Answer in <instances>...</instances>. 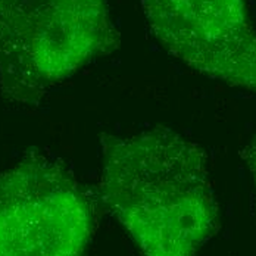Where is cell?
<instances>
[{
  "label": "cell",
  "instance_id": "cell-1",
  "mask_svg": "<svg viewBox=\"0 0 256 256\" xmlns=\"http://www.w3.org/2000/svg\"><path fill=\"white\" fill-rule=\"evenodd\" d=\"M100 143V196L143 255H198L220 226L205 150L165 127Z\"/></svg>",
  "mask_w": 256,
  "mask_h": 256
},
{
  "label": "cell",
  "instance_id": "cell-2",
  "mask_svg": "<svg viewBox=\"0 0 256 256\" xmlns=\"http://www.w3.org/2000/svg\"><path fill=\"white\" fill-rule=\"evenodd\" d=\"M121 48L106 0H0V92L34 106L96 58Z\"/></svg>",
  "mask_w": 256,
  "mask_h": 256
},
{
  "label": "cell",
  "instance_id": "cell-3",
  "mask_svg": "<svg viewBox=\"0 0 256 256\" xmlns=\"http://www.w3.org/2000/svg\"><path fill=\"white\" fill-rule=\"evenodd\" d=\"M96 226L93 196L60 159L31 150L0 174V256H84Z\"/></svg>",
  "mask_w": 256,
  "mask_h": 256
},
{
  "label": "cell",
  "instance_id": "cell-4",
  "mask_svg": "<svg viewBox=\"0 0 256 256\" xmlns=\"http://www.w3.org/2000/svg\"><path fill=\"white\" fill-rule=\"evenodd\" d=\"M158 42L208 78L256 93V31L244 0H142Z\"/></svg>",
  "mask_w": 256,
  "mask_h": 256
},
{
  "label": "cell",
  "instance_id": "cell-5",
  "mask_svg": "<svg viewBox=\"0 0 256 256\" xmlns=\"http://www.w3.org/2000/svg\"><path fill=\"white\" fill-rule=\"evenodd\" d=\"M242 158H243L246 166L249 168V171L254 177L256 188V134L254 136V138L246 144V148L242 150Z\"/></svg>",
  "mask_w": 256,
  "mask_h": 256
}]
</instances>
